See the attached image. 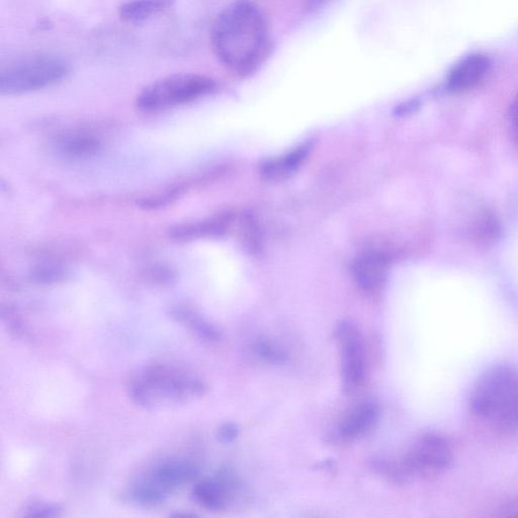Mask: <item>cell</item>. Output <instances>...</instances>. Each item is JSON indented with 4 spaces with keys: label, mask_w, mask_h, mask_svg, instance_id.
Returning <instances> with one entry per match:
<instances>
[{
    "label": "cell",
    "mask_w": 518,
    "mask_h": 518,
    "mask_svg": "<svg viewBox=\"0 0 518 518\" xmlns=\"http://www.w3.org/2000/svg\"><path fill=\"white\" fill-rule=\"evenodd\" d=\"M211 44L224 66L241 76L257 70L269 52L267 21L254 4L237 0L218 14Z\"/></svg>",
    "instance_id": "1"
},
{
    "label": "cell",
    "mask_w": 518,
    "mask_h": 518,
    "mask_svg": "<svg viewBox=\"0 0 518 518\" xmlns=\"http://www.w3.org/2000/svg\"><path fill=\"white\" fill-rule=\"evenodd\" d=\"M471 413L488 428L509 432L518 428V372L498 366L482 375L470 396Z\"/></svg>",
    "instance_id": "2"
},
{
    "label": "cell",
    "mask_w": 518,
    "mask_h": 518,
    "mask_svg": "<svg viewBox=\"0 0 518 518\" xmlns=\"http://www.w3.org/2000/svg\"><path fill=\"white\" fill-rule=\"evenodd\" d=\"M70 73V64L61 57H25L3 69L0 92L3 96H19L45 89L66 81Z\"/></svg>",
    "instance_id": "3"
},
{
    "label": "cell",
    "mask_w": 518,
    "mask_h": 518,
    "mask_svg": "<svg viewBox=\"0 0 518 518\" xmlns=\"http://www.w3.org/2000/svg\"><path fill=\"white\" fill-rule=\"evenodd\" d=\"M201 380L189 377L166 366H152L130 383L129 395L138 406L151 408L159 400L182 402L189 395L201 397L205 393Z\"/></svg>",
    "instance_id": "4"
},
{
    "label": "cell",
    "mask_w": 518,
    "mask_h": 518,
    "mask_svg": "<svg viewBox=\"0 0 518 518\" xmlns=\"http://www.w3.org/2000/svg\"><path fill=\"white\" fill-rule=\"evenodd\" d=\"M217 89L211 77L200 74H175L148 85L137 97L142 112H154L175 108L207 97Z\"/></svg>",
    "instance_id": "5"
},
{
    "label": "cell",
    "mask_w": 518,
    "mask_h": 518,
    "mask_svg": "<svg viewBox=\"0 0 518 518\" xmlns=\"http://www.w3.org/2000/svg\"><path fill=\"white\" fill-rule=\"evenodd\" d=\"M452 460L448 439L437 434H427L411 445L402 467L406 474L430 478L448 470Z\"/></svg>",
    "instance_id": "6"
},
{
    "label": "cell",
    "mask_w": 518,
    "mask_h": 518,
    "mask_svg": "<svg viewBox=\"0 0 518 518\" xmlns=\"http://www.w3.org/2000/svg\"><path fill=\"white\" fill-rule=\"evenodd\" d=\"M336 337L340 347V371L345 394H353L363 386L366 378V352L363 336L356 324L339 323Z\"/></svg>",
    "instance_id": "7"
},
{
    "label": "cell",
    "mask_w": 518,
    "mask_h": 518,
    "mask_svg": "<svg viewBox=\"0 0 518 518\" xmlns=\"http://www.w3.org/2000/svg\"><path fill=\"white\" fill-rule=\"evenodd\" d=\"M198 469L194 463L184 460H168L156 466L142 481L165 495L180 486L194 481Z\"/></svg>",
    "instance_id": "8"
},
{
    "label": "cell",
    "mask_w": 518,
    "mask_h": 518,
    "mask_svg": "<svg viewBox=\"0 0 518 518\" xmlns=\"http://www.w3.org/2000/svg\"><path fill=\"white\" fill-rule=\"evenodd\" d=\"M354 281L366 293L380 292L385 285L388 264L385 258L378 253H367L354 262L352 268Z\"/></svg>",
    "instance_id": "9"
},
{
    "label": "cell",
    "mask_w": 518,
    "mask_h": 518,
    "mask_svg": "<svg viewBox=\"0 0 518 518\" xmlns=\"http://www.w3.org/2000/svg\"><path fill=\"white\" fill-rule=\"evenodd\" d=\"M233 485L231 475L222 472L215 480L198 481L193 489V498L204 508L218 512L225 507Z\"/></svg>",
    "instance_id": "10"
},
{
    "label": "cell",
    "mask_w": 518,
    "mask_h": 518,
    "mask_svg": "<svg viewBox=\"0 0 518 518\" xmlns=\"http://www.w3.org/2000/svg\"><path fill=\"white\" fill-rule=\"evenodd\" d=\"M489 61L483 55H471L460 61L451 71L448 87L453 92H463L476 87L484 80Z\"/></svg>",
    "instance_id": "11"
},
{
    "label": "cell",
    "mask_w": 518,
    "mask_h": 518,
    "mask_svg": "<svg viewBox=\"0 0 518 518\" xmlns=\"http://www.w3.org/2000/svg\"><path fill=\"white\" fill-rule=\"evenodd\" d=\"M378 417L379 409L375 403H361L344 417L339 427V435L345 441L363 437L375 428Z\"/></svg>",
    "instance_id": "12"
},
{
    "label": "cell",
    "mask_w": 518,
    "mask_h": 518,
    "mask_svg": "<svg viewBox=\"0 0 518 518\" xmlns=\"http://www.w3.org/2000/svg\"><path fill=\"white\" fill-rule=\"evenodd\" d=\"M175 0H129L119 7V17L126 23H143L172 9Z\"/></svg>",
    "instance_id": "13"
},
{
    "label": "cell",
    "mask_w": 518,
    "mask_h": 518,
    "mask_svg": "<svg viewBox=\"0 0 518 518\" xmlns=\"http://www.w3.org/2000/svg\"><path fill=\"white\" fill-rule=\"evenodd\" d=\"M309 151L310 146L303 145L296 148L292 152L281 156V158L267 161L261 166L262 176L271 182H281L288 179L306 159Z\"/></svg>",
    "instance_id": "14"
},
{
    "label": "cell",
    "mask_w": 518,
    "mask_h": 518,
    "mask_svg": "<svg viewBox=\"0 0 518 518\" xmlns=\"http://www.w3.org/2000/svg\"><path fill=\"white\" fill-rule=\"evenodd\" d=\"M170 315L177 322L188 324L204 342L217 343L221 339V333H220L214 325L204 321L203 318L198 317L193 311L188 308L176 307L170 312Z\"/></svg>",
    "instance_id": "15"
},
{
    "label": "cell",
    "mask_w": 518,
    "mask_h": 518,
    "mask_svg": "<svg viewBox=\"0 0 518 518\" xmlns=\"http://www.w3.org/2000/svg\"><path fill=\"white\" fill-rule=\"evenodd\" d=\"M98 141L92 137L78 136L71 138L63 146L64 152L73 158H89L99 151Z\"/></svg>",
    "instance_id": "16"
},
{
    "label": "cell",
    "mask_w": 518,
    "mask_h": 518,
    "mask_svg": "<svg viewBox=\"0 0 518 518\" xmlns=\"http://www.w3.org/2000/svg\"><path fill=\"white\" fill-rule=\"evenodd\" d=\"M67 272L60 266L53 264L40 265L33 268L31 279L39 283H55L66 279Z\"/></svg>",
    "instance_id": "17"
},
{
    "label": "cell",
    "mask_w": 518,
    "mask_h": 518,
    "mask_svg": "<svg viewBox=\"0 0 518 518\" xmlns=\"http://www.w3.org/2000/svg\"><path fill=\"white\" fill-rule=\"evenodd\" d=\"M25 516L33 517H58L62 515V508L54 503L34 502L24 509Z\"/></svg>",
    "instance_id": "18"
},
{
    "label": "cell",
    "mask_w": 518,
    "mask_h": 518,
    "mask_svg": "<svg viewBox=\"0 0 518 518\" xmlns=\"http://www.w3.org/2000/svg\"><path fill=\"white\" fill-rule=\"evenodd\" d=\"M257 351L262 359L269 363L282 364L286 360V353L279 346L267 342H260L257 345Z\"/></svg>",
    "instance_id": "19"
},
{
    "label": "cell",
    "mask_w": 518,
    "mask_h": 518,
    "mask_svg": "<svg viewBox=\"0 0 518 518\" xmlns=\"http://www.w3.org/2000/svg\"><path fill=\"white\" fill-rule=\"evenodd\" d=\"M509 132L513 140L518 144V92L509 108Z\"/></svg>",
    "instance_id": "20"
},
{
    "label": "cell",
    "mask_w": 518,
    "mask_h": 518,
    "mask_svg": "<svg viewBox=\"0 0 518 518\" xmlns=\"http://www.w3.org/2000/svg\"><path fill=\"white\" fill-rule=\"evenodd\" d=\"M239 435V429L234 423H225L218 429V439L224 444H229L236 441Z\"/></svg>",
    "instance_id": "21"
},
{
    "label": "cell",
    "mask_w": 518,
    "mask_h": 518,
    "mask_svg": "<svg viewBox=\"0 0 518 518\" xmlns=\"http://www.w3.org/2000/svg\"><path fill=\"white\" fill-rule=\"evenodd\" d=\"M326 2V0H311V4L313 6H319L321 5L322 4H324Z\"/></svg>",
    "instance_id": "22"
}]
</instances>
